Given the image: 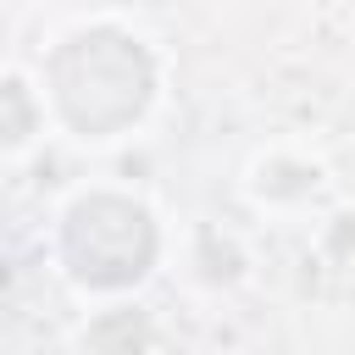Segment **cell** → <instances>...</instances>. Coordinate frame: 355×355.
Masks as SVG:
<instances>
[{
    "instance_id": "6da1fadb",
    "label": "cell",
    "mask_w": 355,
    "mask_h": 355,
    "mask_svg": "<svg viewBox=\"0 0 355 355\" xmlns=\"http://www.w3.org/2000/svg\"><path fill=\"white\" fill-rule=\"evenodd\" d=\"M50 89H55V111L67 116V128L105 139V133H122L150 105L155 67L139 39H128L116 28H89L55 50Z\"/></svg>"
},
{
    "instance_id": "7a4b0ae2",
    "label": "cell",
    "mask_w": 355,
    "mask_h": 355,
    "mask_svg": "<svg viewBox=\"0 0 355 355\" xmlns=\"http://www.w3.org/2000/svg\"><path fill=\"white\" fill-rule=\"evenodd\" d=\"M61 255L78 283L89 288H122L150 272L155 261V222L144 205L122 194H83L72 200L61 222Z\"/></svg>"
},
{
    "instance_id": "3957f363",
    "label": "cell",
    "mask_w": 355,
    "mask_h": 355,
    "mask_svg": "<svg viewBox=\"0 0 355 355\" xmlns=\"http://www.w3.org/2000/svg\"><path fill=\"white\" fill-rule=\"evenodd\" d=\"M89 349L94 355H144L150 349V316L144 311H105L89 322Z\"/></svg>"
},
{
    "instance_id": "277c9868",
    "label": "cell",
    "mask_w": 355,
    "mask_h": 355,
    "mask_svg": "<svg viewBox=\"0 0 355 355\" xmlns=\"http://www.w3.org/2000/svg\"><path fill=\"white\" fill-rule=\"evenodd\" d=\"M0 105H6V144H22L28 133H33V105H28V89L17 83V78H6L0 83Z\"/></svg>"
}]
</instances>
